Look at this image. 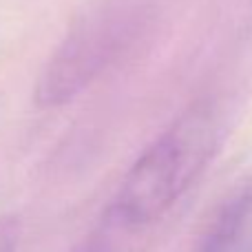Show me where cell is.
Segmentation results:
<instances>
[{"instance_id": "6da1fadb", "label": "cell", "mask_w": 252, "mask_h": 252, "mask_svg": "<svg viewBox=\"0 0 252 252\" xmlns=\"http://www.w3.org/2000/svg\"><path fill=\"white\" fill-rule=\"evenodd\" d=\"M217 146L215 111L192 106L130 166L111 206V221L122 230H139L161 219L206 170Z\"/></svg>"}, {"instance_id": "5b68a950", "label": "cell", "mask_w": 252, "mask_h": 252, "mask_svg": "<svg viewBox=\"0 0 252 252\" xmlns=\"http://www.w3.org/2000/svg\"><path fill=\"white\" fill-rule=\"evenodd\" d=\"M111 237H113V232L109 230V223H106V226L100 228L95 235L89 237V239L80 246L78 252H115L113 239H111Z\"/></svg>"}, {"instance_id": "277c9868", "label": "cell", "mask_w": 252, "mask_h": 252, "mask_svg": "<svg viewBox=\"0 0 252 252\" xmlns=\"http://www.w3.org/2000/svg\"><path fill=\"white\" fill-rule=\"evenodd\" d=\"M20 244V221L13 215L0 217V252H18Z\"/></svg>"}, {"instance_id": "7a4b0ae2", "label": "cell", "mask_w": 252, "mask_h": 252, "mask_svg": "<svg viewBox=\"0 0 252 252\" xmlns=\"http://www.w3.org/2000/svg\"><path fill=\"white\" fill-rule=\"evenodd\" d=\"M113 35L115 27L106 20L87 22L75 31L42 71L35 100L42 106H56L82 91L113 53Z\"/></svg>"}, {"instance_id": "3957f363", "label": "cell", "mask_w": 252, "mask_h": 252, "mask_svg": "<svg viewBox=\"0 0 252 252\" xmlns=\"http://www.w3.org/2000/svg\"><path fill=\"white\" fill-rule=\"evenodd\" d=\"M252 219V190H241L226 201L201 235L197 252H241Z\"/></svg>"}]
</instances>
